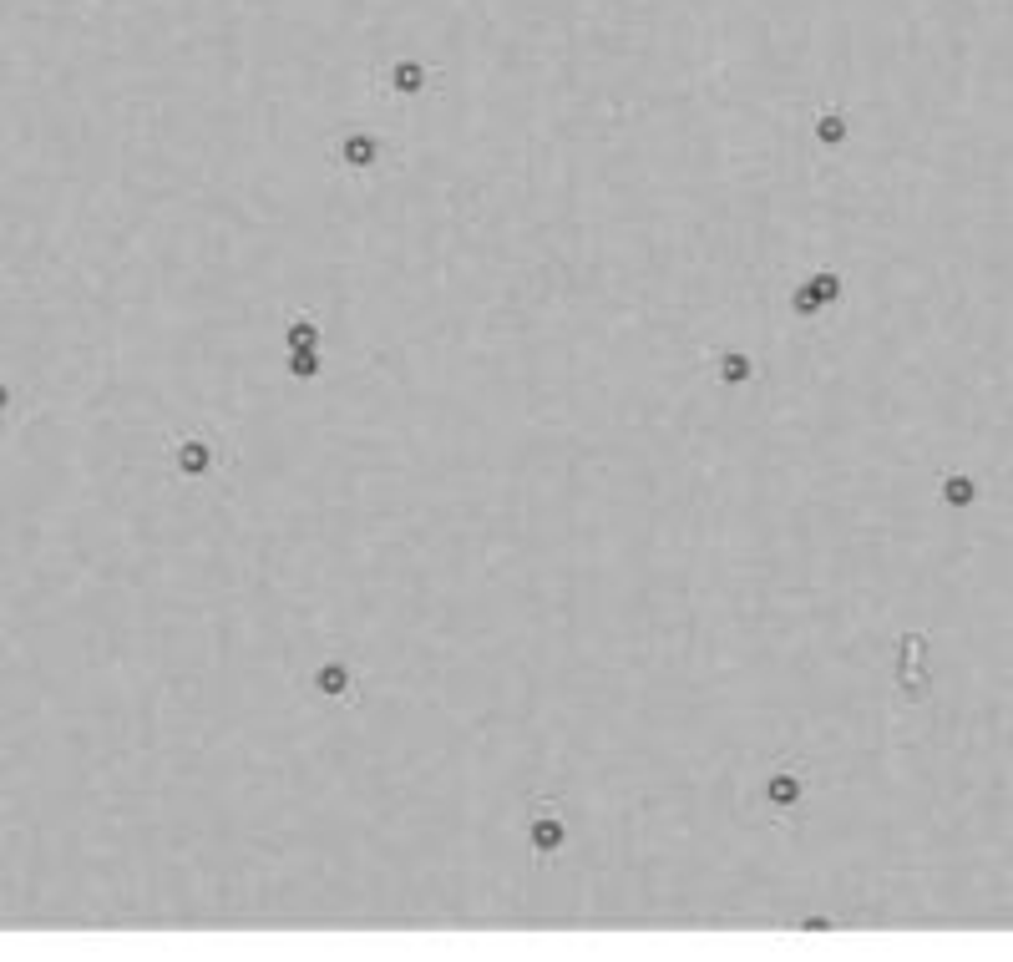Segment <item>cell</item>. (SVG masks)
<instances>
[{
	"instance_id": "cell-2",
	"label": "cell",
	"mask_w": 1013,
	"mask_h": 962,
	"mask_svg": "<svg viewBox=\"0 0 1013 962\" xmlns=\"http://www.w3.org/2000/svg\"><path fill=\"white\" fill-rule=\"evenodd\" d=\"M836 294H841V279H836V274H816V279L806 284V294H796V309H801V314H816V309L831 304Z\"/></svg>"
},
{
	"instance_id": "cell-1",
	"label": "cell",
	"mask_w": 1013,
	"mask_h": 962,
	"mask_svg": "<svg viewBox=\"0 0 1013 962\" xmlns=\"http://www.w3.org/2000/svg\"><path fill=\"white\" fill-rule=\"evenodd\" d=\"M922 654H927V638L922 633H907L902 638V689L907 699H927V674H922Z\"/></svg>"
},
{
	"instance_id": "cell-9",
	"label": "cell",
	"mask_w": 1013,
	"mask_h": 962,
	"mask_svg": "<svg viewBox=\"0 0 1013 962\" xmlns=\"http://www.w3.org/2000/svg\"><path fill=\"white\" fill-rule=\"evenodd\" d=\"M770 795H775V800H796V795H801V780H796V775H791V780H775Z\"/></svg>"
},
{
	"instance_id": "cell-6",
	"label": "cell",
	"mask_w": 1013,
	"mask_h": 962,
	"mask_svg": "<svg viewBox=\"0 0 1013 962\" xmlns=\"http://www.w3.org/2000/svg\"><path fill=\"white\" fill-rule=\"evenodd\" d=\"M730 385H740V380H750V360L745 355H725V370H720Z\"/></svg>"
},
{
	"instance_id": "cell-4",
	"label": "cell",
	"mask_w": 1013,
	"mask_h": 962,
	"mask_svg": "<svg viewBox=\"0 0 1013 962\" xmlns=\"http://www.w3.org/2000/svg\"><path fill=\"white\" fill-rule=\"evenodd\" d=\"M178 466H188V471H203V466H208V446H203V441H188V446L178 451Z\"/></svg>"
},
{
	"instance_id": "cell-3",
	"label": "cell",
	"mask_w": 1013,
	"mask_h": 962,
	"mask_svg": "<svg viewBox=\"0 0 1013 962\" xmlns=\"http://www.w3.org/2000/svg\"><path fill=\"white\" fill-rule=\"evenodd\" d=\"M943 502H948V507H973V502H978V481L963 476V471H948V476H943Z\"/></svg>"
},
{
	"instance_id": "cell-12",
	"label": "cell",
	"mask_w": 1013,
	"mask_h": 962,
	"mask_svg": "<svg viewBox=\"0 0 1013 962\" xmlns=\"http://www.w3.org/2000/svg\"><path fill=\"white\" fill-rule=\"evenodd\" d=\"M0 406H6V390H0Z\"/></svg>"
},
{
	"instance_id": "cell-7",
	"label": "cell",
	"mask_w": 1013,
	"mask_h": 962,
	"mask_svg": "<svg viewBox=\"0 0 1013 962\" xmlns=\"http://www.w3.org/2000/svg\"><path fill=\"white\" fill-rule=\"evenodd\" d=\"M846 137V122L831 112V117H821V142H841Z\"/></svg>"
},
{
	"instance_id": "cell-11",
	"label": "cell",
	"mask_w": 1013,
	"mask_h": 962,
	"mask_svg": "<svg viewBox=\"0 0 1013 962\" xmlns=\"http://www.w3.org/2000/svg\"><path fill=\"white\" fill-rule=\"evenodd\" d=\"M289 365H294V375H315V370H320V365H315V355H294Z\"/></svg>"
},
{
	"instance_id": "cell-8",
	"label": "cell",
	"mask_w": 1013,
	"mask_h": 962,
	"mask_svg": "<svg viewBox=\"0 0 1013 962\" xmlns=\"http://www.w3.org/2000/svg\"><path fill=\"white\" fill-rule=\"evenodd\" d=\"M320 684H325V689H330V694H335V689H345V684H350V674H345V669H340V664H330V669H325V674H320Z\"/></svg>"
},
{
	"instance_id": "cell-10",
	"label": "cell",
	"mask_w": 1013,
	"mask_h": 962,
	"mask_svg": "<svg viewBox=\"0 0 1013 962\" xmlns=\"http://www.w3.org/2000/svg\"><path fill=\"white\" fill-rule=\"evenodd\" d=\"M289 330H294V335H289L294 345H315V325H309V319H304V325H299V319H294V325H289Z\"/></svg>"
},
{
	"instance_id": "cell-5",
	"label": "cell",
	"mask_w": 1013,
	"mask_h": 962,
	"mask_svg": "<svg viewBox=\"0 0 1013 962\" xmlns=\"http://www.w3.org/2000/svg\"><path fill=\"white\" fill-rule=\"evenodd\" d=\"M532 841H537V846H558V841H563V826H558V821H537V826H532Z\"/></svg>"
}]
</instances>
